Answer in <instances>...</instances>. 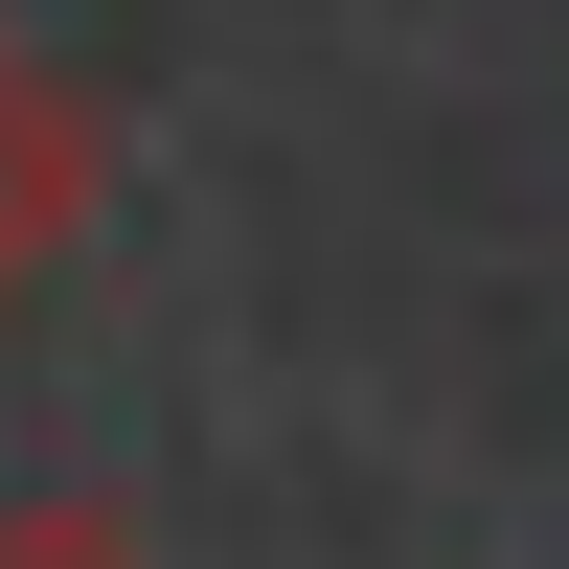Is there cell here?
Returning <instances> with one entry per match:
<instances>
[{"mask_svg": "<svg viewBox=\"0 0 569 569\" xmlns=\"http://www.w3.org/2000/svg\"><path fill=\"white\" fill-rule=\"evenodd\" d=\"M91 206H114V114H91V69H46V46L0 23V297L69 273Z\"/></svg>", "mask_w": 569, "mask_h": 569, "instance_id": "6da1fadb", "label": "cell"}, {"mask_svg": "<svg viewBox=\"0 0 569 569\" xmlns=\"http://www.w3.org/2000/svg\"><path fill=\"white\" fill-rule=\"evenodd\" d=\"M0 569H137V525H114V501H23V525H0Z\"/></svg>", "mask_w": 569, "mask_h": 569, "instance_id": "7a4b0ae2", "label": "cell"}]
</instances>
